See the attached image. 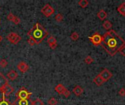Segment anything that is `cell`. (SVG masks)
Returning <instances> with one entry per match:
<instances>
[{"instance_id": "28", "label": "cell", "mask_w": 125, "mask_h": 105, "mask_svg": "<svg viewBox=\"0 0 125 105\" xmlns=\"http://www.w3.org/2000/svg\"><path fill=\"white\" fill-rule=\"evenodd\" d=\"M14 18H15V15H14L12 12H10V13L7 15V20H10V21H12V22Z\"/></svg>"}, {"instance_id": "19", "label": "cell", "mask_w": 125, "mask_h": 105, "mask_svg": "<svg viewBox=\"0 0 125 105\" xmlns=\"http://www.w3.org/2000/svg\"><path fill=\"white\" fill-rule=\"evenodd\" d=\"M103 28H104L105 29H106L107 31H110L111 29L112 26H113V24L111 23V21H109V20H105V21L103 23Z\"/></svg>"}, {"instance_id": "34", "label": "cell", "mask_w": 125, "mask_h": 105, "mask_svg": "<svg viewBox=\"0 0 125 105\" xmlns=\"http://www.w3.org/2000/svg\"><path fill=\"white\" fill-rule=\"evenodd\" d=\"M1 37L0 36V42H1Z\"/></svg>"}, {"instance_id": "1", "label": "cell", "mask_w": 125, "mask_h": 105, "mask_svg": "<svg viewBox=\"0 0 125 105\" xmlns=\"http://www.w3.org/2000/svg\"><path fill=\"white\" fill-rule=\"evenodd\" d=\"M102 46L110 56H114L125 46V41L114 30L111 29L104 34Z\"/></svg>"}, {"instance_id": "32", "label": "cell", "mask_w": 125, "mask_h": 105, "mask_svg": "<svg viewBox=\"0 0 125 105\" xmlns=\"http://www.w3.org/2000/svg\"><path fill=\"white\" fill-rule=\"evenodd\" d=\"M119 96H125V88H121V89L119 91Z\"/></svg>"}, {"instance_id": "27", "label": "cell", "mask_w": 125, "mask_h": 105, "mask_svg": "<svg viewBox=\"0 0 125 105\" xmlns=\"http://www.w3.org/2000/svg\"><path fill=\"white\" fill-rule=\"evenodd\" d=\"M32 105H44V103L40 99H37L36 100L32 102Z\"/></svg>"}, {"instance_id": "5", "label": "cell", "mask_w": 125, "mask_h": 105, "mask_svg": "<svg viewBox=\"0 0 125 105\" xmlns=\"http://www.w3.org/2000/svg\"><path fill=\"white\" fill-rule=\"evenodd\" d=\"M7 38L8 41L13 45L18 44L21 39V37L17 33H15V32H11V33L8 34Z\"/></svg>"}, {"instance_id": "2", "label": "cell", "mask_w": 125, "mask_h": 105, "mask_svg": "<svg viewBox=\"0 0 125 105\" xmlns=\"http://www.w3.org/2000/svg\"><path fill=\"white\" fill-rule=\"evenodd\" d=\"M28 35L36 42V44H39L47 37L48 31L39 23H36L33 28L28 32Z\"/></svg>"}, {"instance_id": "26", "label": "cell", "mask_w": 125, "mask_h": 105, "mask_svg": "<svg viewBox=\"0 0 125 105\" xmlns=\"http://www.w3.org/2000/svg\"><path fill=\"white\" fill-rule=\"evenodd\" d=\"M8 63H7V61L4 58H2L0 60V67H2V68H5L7 66Z\"/></svg>"}, {"instance_id": "14", "label": "cell", "mask_w": 125, "mask_h": 105, "mask_svg": "<svg viewBox=\"0 0 125 105\" xmlns=\"http://www.w3.org/2000/svg\"><path fill=\"white\" fill-rule=\"evenodd\" d=\"M18 76V74L15 70H11L7 74V77L10 80H15Z\"/></svg>"}, {"instance_id": "7", "label": "cell", "mask_w": 125, "mask_h": 105, "mask_svg": "<svg viewBox=\"0 0 125 105\" xmlns=\"http://www.w3.org/2000/svg\"><path fill=\"white\" fill-rule=\"evenodd\" d=\"M100 76L102 77V78L103 79V80L105 81V83L107 82L108 80H109L112 77V76H113L112 73H111L108 69H104L100 73Z\"/></svg>"}, {"instance_id": "30", "label": "cell", "mask_w": 125, "mask_h": 105, "mask_svg": "<svg viewBox=\"0 0 125 105\" xmlns=\"http://www.w3.org/2000/svg\"><path fill=\"white\" fill-rule=\"evenodd\" d=\"M12 22H13L15 24L18 25V24H19V23H20V22H21V19H20L18 17H17V16H15V18H14V19H13Z\"/></svg>"}, {"instance_id": "22", "label": "cell", "mask_w": 125, "mask_h": 105, "mask_svg": "<svg viewBox=\"0 0 125 105\" xmlns=\"http://www.w3.org/2000/svg\"><path fill=\"white\" fill-rule=\"evenodd\" d=\"M70 39L73 41H77L79 39V34L76 31H74L70 35Z\"/></svg>"}, {"instance_id": "13", "label": "cell", "mask_w": 125, "mask_h": 105, "mask_svg": "<svg viewBox=\"0 0 125 105\" xmlns=\"http://www.w3.org/2000/svg\"><path fill=\"white\" fill-rule=\"evenodd\" d=\"M73 94H74L75 96H80L82 95V94L83 93V88L81 86H75V87L73 88Z\"/></svg>"}, {"instance_id": "18", "label": "cell", "mask_w": 125, "mask_h": 105, "mask_svg": "<svg viewBox=\"0 0 125 105\" xmlns=\"http://www.w3.org/2000/svg\"><path fill=\"white\" fill-rule=\"evenodd\" d=\"M117 11L123 16H125V2H122L117 7Z\"/></svg>"}, {"instance_id": "12", "label": "cell", "mask_w": 125, "mask_h": 105, "mask_svg": "<svg viewBox=\"0 0 125 105\" xmlns=\"http://www.w3.org/2000/svg\"><path fill=\"white\" fill-rule=\"evenodd\" d=\"M14 105H32V101L31 99H24V100H20V99H16L15 102L13 103Z\"/></svg>"}, {"instance_id": "20", "label": "cell", "mask_w": 125, "mask_h": 105, "mask_svg": "<svg viewBox=\"0 0 125 105\" xmlns=\"http://www.w3.org/2000/svg\"><path fill=\"white\" fill-rule=\"evenodd\" d=\"M0 105H14L13 103H11L9 101H7L6 99H5V96L3 95V97H2V99L0 100Z\"/></svg>"}, {"instance_id": "33", "label": "cell", "mask_w": 125, "mask_h": 105, "mask_svg": "<svg viewBox=\"0 0 125 105\" xmlns=\"http://www.w3.org/2000/svg\"><path fill=\"white\" fill-rule=\"evenodd\" d=\"M119 53H120L122 56H125V46H124V47H122V49L119 50Z\"/></svg>"}, {"instance_id": "9", "label": "cell", "mask_w": 125, "mask_h": 105, "mask_svg": "<svg viewBox=\"0 0 125 105\" xmlns=\"http://www.w3.org/2000/svg\"><path fill=\"white\" fill-rule=\"evenodd\" d=\"M13 91H14V88L12 86H10V84H7L4 88V89L1 91L4 96H10L11 94L13 93Z\"/></svg>"}, {"instance_id": "15", "label": "cell", "mask_w": 125, "mask_h": 105, "mask_svg": "<svg viewBox=\"0 0 125 105\" xmlns=\"http://www.w3.org/2000/svg\"><path fill=\"white\" fill-rule=\"evenodd\" d=\"M94 83L97 85V86H102L104 83H105V81L103 80V79L102 78V77L100 76V75L99 74V75H97L94 78Z\"/></svg>"}, {"instance_id": "29", "label": "cell", "mask_w": 125, "mask_h": 105, "mask_svg": "<svg viewBox=\"0 0 125 105\" xmlns=\"http://www.w3.org/2000/svg\"><path fill=\"white\" fill-rule=\"evenodd\" d=\"M70 94H71V93H70V91L68 90V89H65L64 90V93H63V94L62 95H64L66 98H68L70 96Z\"/></svg>"}, {"instance_id": "3", "label": "cell", "mask_w": 125, "mask_h": 105, "mask_svg": "<svg viewBox=\"0 0 125 105\" xmlns=\"http://www.w3.org/2000/svg\"><path fill=\"white\" fill-rule=\"evenodd\" d=\"M31 95V93L29 92L26 88L22 87L21 88L18 92L15 94L16 99H20V100H24V99H30V96Z\"/></svg>"}, {"instance_id": "31", "label": "cell", "mask_w": 125, "mask_h": 105, "mask_svg": "<svg viewBox=\"0 0 125 105\" xmlns=\"http://www.w3.org/2000/svg\"><path fill=\"white\" fill-rule=\"evenodd\" d=\"M28 43H29V45H30L31 46H33V45H36V42L32 39V38H29V39H28Z\"/></svg>"}, {"instance_id": "16", "label": "cell", "mask_w": 125, "mask_h": 105, "mask_svg": "<svg viewBox=\"0 0 125 105\" xmlns=\"http://www.w3.org/2000/svg\"><path fill=\"white\" fill-rule=\"evenodd\" d=\"M97 17L99 18V19L100 20H104L106 19L107 16H108V14L107 12L104 10H100L98 12H97Z\"/></svg>"}, {"instance_id": "24", "label": "cell", "mask_w": 125, "mask_h": 105, "mask_svg": "<svg viewBox=\"0 0 125 105\" xmlns=\"http://www.w3.org/2000/svg\"><path fill=\"white\" fill-rule=\"evenodd\" d=\"M63 19H64V17H63V15L61 13H58L55 16V20L57 22H62L63 20Z\"/></svg>"}, {"instance_id": "8", "label": "cell", "mask_w": 125, "mask_h": 105, "mask_svg": "<svg viewBox=\"0 0 125 105\" xmlns=\"http://www.w3.org/2000/svg\"><path fill=\"white\" fill-rule=\"evenodd\" d=\"M17 68H18V69L21 72L25 73V72H26L29 70V64H28L26 62H25V61H21V62H19V63L18 64Z\"/></svg>"}, {"instance_id": "4", "label": "cell", "mask_w": 125, "mask_h": 105, "mask_svg": "<svg viewBox=\"0 0 125 105\" xmlns=\"http://www.w3.org/2000/svg\"><path fill=\"white\" fill-rule=\"evenodd\" d=\"M89 39L90 40V42L94 45L97 46V45H100L103 44V36H102L98 32H96L93 35L89 37Z\"/></svg>"}, {"instance_id": "10", "label": "cell", "mask_w": 125, "mask_h": 105, "mask_svg": "<svg viewBox=\"0 0 125 105\" xmlns=\"http://www.w3.org/2000/svg\"><path fill=\"white\" fill-rule=\"evenodd\" d=\"M7 84H9L8 80L2 73L0 72V91H1Z\"/></svg>"}, {"instance_id": "11", "label": "cell", "mask_w": 125, "mask_h": 105, "mask_svg": "<svg viewBox=\"0 0 125 105\" xmlns=\"http://www.w3.org/2000/svg\"><path fill=\"white\" fill-rule=\"evenodd\" d=\"M47 42H48V44L49 45L50 48H51L52 50L56 49V48L57 47V41H56V39L54 37H53V36H51V37L48 39Z\"/></svg>"}, {"instance_id": "6", "label": "cell", "mask_w": 125, "mask_h": 105, "mask_svg": "<svg viewBox=\"0 0 125 105\" xmlns=\"http://www.w3.org/2000/svg\"><path fill=\"white\" fill-rule=\"evenodd\" d=\"M55 10L49 4H46L42 9H41V12L45 16V17H50L54 13Z\"/></svg>"}, {"instance_id": "21", "label": "cell", "mask_w": 125, "mask_h": 105, "mask_svg": "<svg viewBox=\"0 0 125 105\" xmlns=\"http://www.w3.org/2000/svg\"><path fill=\"white\" fill-rule=\"evenodd\" d=\"M78 4L79 6H81V7L85 8L89 5V1L87 0H81L78 1Z\"/></svg>"}, {"instance_id": "17", "label": "cell", "mask_w": 125, "mask_h": 105, "mask_svg": "<svg viewBox=\"0 0 125 105\" xmlns=\"http://www.w3.org/2000/svg\"><path fill=\"white\" fill-rule=\"evenodd\" d=\"M66 89V88L62 85V84H58L56 87H55V91L60 95H62L64 90Z\"/></svg>"}, {"instance_id": "23", "label": "cell", "mask_w": 125, "mask_h": 105, "mask_svg": "<svg viewBox=\"0 0 125 105\" xmlns=\"http://www.w3.org/2000/svg\"><path fill=\"white\" fill-rule=\"evenodd\" d=\"M84 62L87 64H91L92 63L94 62V59L90 56H88L86 57V58L84 59Z\"/></svg>"}, {"instance_id": "25", "label": "cell", "mask_w": 125, "mask_h": 105, "mask_svg": "<svg viewBox=\"0 0 125 105\" xmlns=\"http://www.w3.org/2000/svg\"><path fill=\"white\" fill-rule=\"evenodd\" d=\"M48 104L49 105H56L58 104V102H57V100H56L55 98L52 97V98H51V99L48 101Z\"/></svg>"}]
</instances>
